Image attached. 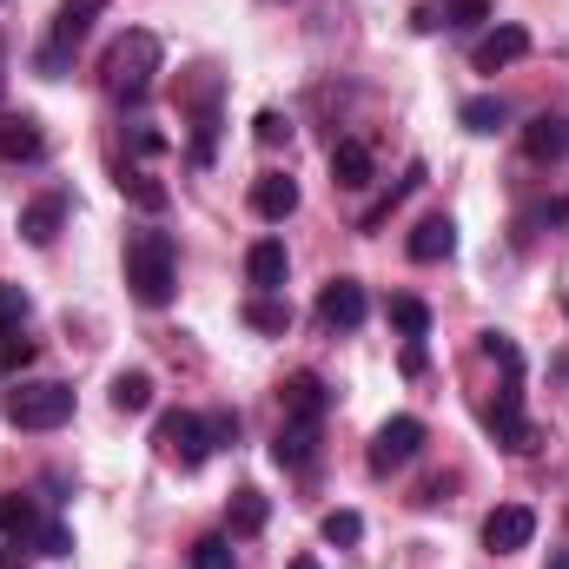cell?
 <instances>
[{"mask_svg":"<svg viewBox=\"0 0 569 569\" xmlns=\"http://www.w3.org/2000/svg\"><path fill=\"white\" fill-rule=\"evenodd\" d=\"M33 543H40L47 557H73V530H67V523H40V530H33Z\"/></svg>","mask_w":569,"mask_h":569,"instance_id":"e575fe53","label":"cell"},{"mask_svg":"<svg viewBox=\"0 0 569 569\" xmlns=\"http://www.w3.org/2000/svg\"><path fill=\"white\" fill-rule=\"evenodd\" d=\"M418 186H425V159H418V166H411V172H405V179H398V186H391V192H385V199H378L371 212H365V219H358V232H371V226H385V219H391V206H398V199H411Z\"/></svg>","mask_w":569,"mask_h":569,"instance_id":"4316f807","label":"cell"},{"mask_svg":"<svg viewBox=\"0 0 569 569\" xmlns=\"http://www.w3.org/2000/svg\"><path fill=\"white\" fill-rule=\"evenodd\" d=\"M284 272H291V259H284L279 239H259V246L246 252V279H252V291H284Z\"/></svg>","mask_w":569,"mask_h":569,"instance_id":"2e32d148","label":"cell"},{"mask_svg":"<svg viewBox=\"0 0 569 569\" xmlns=\"http://www.w3.org/2000/svg\"><path fill=\"white\" fill-rule=\"evenodd\" d=\"M530 537H537V510L530 503H497L483 517V550L490 557H517V550H530Z\"/></svg>","mask_w":569,"mask_h":569,"instance_id":"8992f818","label":"cell"},{"mask_svg":"<svg viewBox=\"0 0 569 569\" xmlns=\"http://www.w3.org/2000/svg\"><path fill=\"white\" fill-rule=\"evenodd\" d=\"M266 523H272L266 490H232V503H226V530H232V537H259Z\"/></svg>","mask_w":569,"mask_h":569,"instance_id":"ffe728a7","label":"cell"},{"mask_svg":"<svg viewBox=\"0 0 569 569\" xmlns=\"http://www.w3.org/2000/svg\"><path fill=\"white\" fill-rule=\"evenodd\" d=\"M411 20H418V33H470L490 20V0H437V7H418Z\"/></svg>","mask_w":569,"mask_h":569,"instance_id":"9c48e42d","label":"cell"},{"mask_svg":"<svg viewBox=\"0 0 569 569\" xmlns=\"http://www.w3.org/2000/svg\"><path fill=\"white\" fill-rule=\"evenodd\" d=\"M279 405H284V418L318 425V418H325V405H331V391H325V378H318V371H291V378L279 385Z\"/></svg>","mask_w":569,"mask_h":569,"instance_id":"7c38bea8","label":"cell"},{"mask_svg":"<svg viewBox=\"0 0 569 569\" xmlns=\"http://www.w3.org/2000/svg\"><path fill=\"white\" fill-rule=\"evenodd\" d=\"M543 226H569V199H550V206L523 212V232H543Z\"/></svg>","mask_w":569,"mask_h":569,"instance_id":"d590c367","label":"cell"},{"mask_svg":"<svg viewBox=\"0 0 569 569\" xmlns=\"http://www.w3.org/2000/svg\"><path fill=\"white\" fill-rule=\"evenodd\" d=\"M120 192H127L140 212H166V186H159L152 172H140V166H120Z\"/></svg>","mask_w":569,"mask_h":569,"instance_id":"484cf974","label":"cell"},{"mask_svg":"<svg viewBox=\"0 0 569 569\" xmlns=\"http://www.w3.org/2000/svg\"><path fill=\"white\" fill-rule=\"evenodd\" d=\"M127 284L152 311L172 305V291H179V246H172V232H133L127 239Z\"/></svg>","mask_w":569,"mask_h":569,"instance_id":"7a4b0ae2","label":"cell"},{"mask_svg":"<svg viewBox=\"0 0 569 569\" xmlns=\"http://www.w3.org/2000/svg\"><path fill=\"white\" fill-rule=\"evenodd\" d=\"M152 450H159L166 463H179V470H199L219 443H212L206 418H192V411H166V418L152 425Z\"/></svg>","mask_w":569,"mask_h":569,"instance_id":"277c9868","label":"cell"},{"mask_svg":"<svg viewBox=\"0 0 569 569\" xmlns=\"http://www.w3.org/2000/svg\"><path fill=\"white\" fill-rule=\"evenodd\" d=\"M550 569H569V550H557V557H550Z\"/></svg>","mask_w":569,"mask_h":569,"instance_id":"60d3db41","label":"cell"},{"mask_svg":"<svg viewBox=\"0 0 569 569\" xmlns=\"http://www.w3.org/2000/svg\"><path fill=\"white\" fill-rule=\"evenodd\" d=\"M483 358H490V365H503V378H517V371H523V351H517L503 331H483Z\"/></svg>","mask_w":569,"mask_h":569,"instance_id":"4dcf8cb0","label":"cell"},{"mask_svg":"<svg viewBox=\"0 0 569 569\" xmlns=\"http://www.w3.org/2000/svg\"><path fill=\"white\" fill-rule=\"evenodd\" d=\"M457 120H463L470 133H503V127H510V107H503V93H477V100L457 107Z\"/></svg>","mask_w":569,"mask_h":569,"instance_id":"7402d4cb","label":"cell"},{"mask_svg":"<svg viewBox=\"0 0 569 569\" xmlns=\"http://www.w3.org/2000/svg\"><path fill=\"white\" fill-rule=\"evenodd\" d=\"M0 569H27V537H13V543L0 550Z\"/></svg>","mask_w":569,"mask_h":569,"instance_id":"ab89813d","label":"cell"},{"mask_svg":"<svg viewBox=\"0 0 569 569\" xmlns=\"http://www.w3.org/2000/svg\"><path fill=\"white\" fill-rule=\"evenodd\" d=\"M418 450H425V425H418V418H391V425H378V437H371V470L391 477V470H405Z\"/></svg>","mask_w":569,"mask_h":569,"instance_id":"52a82bcc","label":"cell"},{"mask_svg":"<svg viewBox=\"0 0 569 569\" xmlns=\"http://www.w3.org/2000/svg\"><path fill=\"white\" fill-rule=\"evenodd\" d=\"M365 318H371V298H365L358 279H331L318 291V325H325V331H358Z\"/></svg>","mask_w":569,"mask_h":569,"instance_id":"ba28073f","label":"cell"},{"mask_svg":"<svg viewBox=\"0 0 569 569\" xmlns=\"http://www.w3.org/2000/svg\"><path fill=\"white\" fill-rule=\"evenodd\" d=\"M378 179V159L365 140H331V186L338 192H365Z\"/></svg>","mask_w":569,"mask_h":569,"instance_id":"8fae6325","label":"cell"},{"mask_svg":"<svg viewBox=\"0 0 569 569\" xmlns=\"http://www.w3.org/2000/svg\"><path fill=\"white\" fill-rule=\"evenodd\" d=\"M252 212L272 219V226H284V219L298 212V179H291V172H259V179H252Z\"/></svg>","mask_w":569,"mask_h":569,"instance_id":"4fadbf2b","label":"cell"},{"mask_svg":"<svg viewBox=\"0 0 569 569\" xmlns=\"http://www.w3.org/2000/svg\"><path fill=\"white\" fill-rule=\"evenodd\" d=\"M246 325L266 331V338H284V331H291V305H284L279 291H259V298L246 305Z\"/></svg>","mask_w":569,"mask_h":569,"instance_id":"603a6c76","label":"cell"},{"mask_svg":"<svg viewBox=\"0 0 569 569\" xmlns=\"http://www.w3.org/2000/svg\"><path fill=\"white\" fill-rule=\"evenodd\" d=\"M450 252H457V226H450L443 212H430L425 226L411 232V259H418V266H437V259H450Z\"/></svg>","mask_w":569,"mask_h":569,"instance_id":"44dd1931","label":"cell"},{"mask_svg":"<svg viewBox=\"0 0 569 569\" xmlns=\"http://www.w3.org/2000/svg\"><path fill=\"white\" fill-rule=\"evenodd\" d=\"M159 60H166L159 33H146V27H127V33L107 47V60H100V87H107L113 100L140 107L146 93H152V80H159Z\"/></svg>","mask_w":569,"mask_h":569,"instance_id":"6da1fadb","label":"cell"},{"mask_svg":"<svg viewBox=\"0 0 569 569\" xmlns=\"http://www.w3.org/2000/svg\"><path fill=\"white\" fill-rule=\"evenodd\" d=\"M483 425H490V437H497L510 457H530V450H537V425L523 418V371H517V378H503V391L490 398Z\"/></svg>","mask_w":569,"mask_h":569,"instance_id":"5b68a950","label":"cell"},{"mask_svg":"<svg viewBox=\"0 0 569 569\" xmlns=\"http://www.w3.org/2000/svg\"><path fill=\"white\" fill-rule=\"evenodd\" d=\"M133 152H146V159H152V152H166V133H159V127H133Z\"/></svg>","mask_w":569,"mask_h":569,"instance_id":"f35d334b","label":"cell"},{"mask_svg":"<svg viewBox=\"0 0 569 569\" xmlns=\"http://www.w3.org/2000/svg\"><path fill=\"white\" fill-rule=\"evenodd\" d=\"M67 60H73V53H67V47H53V40H47V47L33 53V67H40V80H60V73H67Z\"/></svg>","mask_w":569,"mask_h":569,"instance_id":"8d00e7d4","label":"cell"},{"mask_svg":"<svg viewBox=\"0 0 569 569\" xmlns=\"http://www.w3.org/2000/svg\"><path fill=\"white\" fill-rule=\"evenodd\" d=\"M113 411H120V418L152 411V378H146V371H120V378H113Z\"/></svg>","mask_w":569,"mask_h":569,"instance_id":"cb8c5ba5","label":"cell"},{"mask_svg":"<svg viewBox=\"0 0 569 569\" xmlns=\"http://www.w3.org/2000/svg\"><path fill=\"white\" fill-rule=\"evenodd\" d=\"M252 140L266 146V152H279V146H291V120L284 113H259L252 120Z\"/></svg>","mask_w":569,"mask_h":569,"instance_id":"836d02e7","label":"cell"},{"mask_svg":"<svg viewBox=\"0 0 569 569\" xmlns=\"http://www.w3.org/2000/svg\"><path fill=\"white\" fill-rule=\"evenodd\" d=\"M272 463H279V470H305V463H318V425L284 418L279 437H272Z\"/></svg>","mask_w":569,"mask_h":569,"instance_id":"9a60e30c","label":"cell"},{"mask_svg":"<svg viewBox=\"0 0 569 569\" xmlns=\"http://www.w3.org/2000/svg\"><path fill=\"white\" fill-rule=\"evenodd\" d=\"M523 152L530 159H569V120L563 113H537L523 127Z\"/></svg>","mask_w":569,"mask_h":569,"instance_id":"ac0fdd59","label":"cell"},{"mask_svg":"<svg viewBox=\"0 0 569 569\" xmlns=\"http://www.w3.org/2000/svg\"><path fill=\"white\" fill-rule=\"evenodd\" d=\"M0 530H7V537H33V530H40V503H33L27 490H7V497H0Z\"/></svg>","mask_w":569,"mask_h":569,"instance_id":"d4e9b609","label":"cell"},{"mask_svg":"<svg viewBox=\"0 0 569 569\" xmlns=\"http://www.w3.org/2000/svg\"><path fill=\"white\" fill-rule=\"evenodd\" d=\"M60 226H67V192H47V199L20 206V239H27V246H53Z\"/></svg>","mask_w":569,"mask_h":569,"instance_id":"5bb4252c","label":"cell"},{"mask_svg":"<svg viewBox=\"0 0 569 569\" xmlns=\"http://www.w3.org/2000/svg\"><path fill=\"white\" fill-rule=\"evenodd\" d=\"M192 569H232V537H199L192 543Z\"/></svg>","mask_w":569,"mask_h":569,"instance_id":"1f68e13d","label":"cell"},{"mask_svg":"<svg viewBox=\"0 0 569 569\" xmlns=\"http://www.w3.org/2000/svg\"><path fill=\"white\" fill-rule=\"evenodd\" d=\"M291 569H318V563H311V557H305V563H291Z\"/></svg>","mask_w":569,"mask_h":569,"instance_id":"b9f144b4","label":"cell"},{"mask_svg":"<svg viewBox=\"0 0 569 569\" xmlns=\"http://www.w3.org/2000/svg\"><path fill=\"white\" fill-rule=\"evenodd\" d=\"M212 430V443H239V411H219V418H206Z\"/></svg>","mask_w":569,"mask_h":569,"instance_id":"74e56055","label":"cell"},{"mask_svg":"<svg viewBox=\"0 0 569 569\" xmlns=\"http://www.w3.org/2000/svg\"><path fill=\"white\" fill-rule=\"evenodd\" d=\"M523 53H530V33H523V27H490V33L470 47V67H477V73H503V67H517Z\"/></svg>","mask_w":569,"mask_h":569,"instance_id":"30bf717a","label":"cell"},{"mask_svg":"<svg viewBox=\"0 0 569 569\" xmlns=\"http://www.w3.org/2000/svg\"><path fill=\"white\" fill-rule=\"evenodd\" d=\"M27 311H33V298H27L20 284H0V331H20Z\"/></svg>","mask_w":569,"mask_h":569,"instance_id":"d6a6232c","label":"cell"},{"mask_svg":"<svg viewBox=\"0 0 569 569\" xmlns=\"http://www.w3.org/2000/svg\"><path fill=\"white\" fill-rule=\"evenodd\" d=\"M73 418V385H53V378H13L7 391V425L13 430H60Z\"/></svg>","mask_w":569,"mask_h":569,"instance_id":"3957f363","label":"cell"},{"mask_svg":"<svg viewBox=\"0 0 569 569\" xmlns=\"http://www.w3.org/2000/svg\"><path fill=\"white\" fill-rule=\"evenodd\" d=\"M391 325H398L405 338H425L430 331V305L425 298H391Z\"/></svg>","mask_w":569,"mask_h":569,"instance_id":"f546056e","label":"cell"},{"mask_svg":"<svg viewBox=\"0 0 569 569\" xmlns=\"http://www.w3.org/2000/svg\"><path fill=\"white\" fill-rule=\"evenodd\" d=\"M47 152V133L33 113H7L0 120V159H40Z\"/></svg>","mask_w":569,"mask_h":569,"instance_id":"d6986e66","label":"cell"},{"mask_svg":"<svg viewBox=\"0 0 569 569\" xmlns=\"http://www.w3.org/2000/svg\"><path fill=\"white\" fill-rule=\"evenodd\" d=\"M33 351H40V345H33L27 331H0V378L27 371V365H33Z\"/></svg>","mask_w":569,"mask_h":569,"instance_id":"f1b7e54d","label":"cell"},{"mask_svg":"<svg viewBox=\"0 0 569 569\" xmlns=\"http://www.w3.org/2000/svg\"><path fill=\"white\" fill-rule=\"evenodd\" d=\"M318 530H325V543H338V550L365 543V517H358V510H331V517H325Z\"/></svg>","mask_w":569,"mask_h":569,"instance_id":"83f0119b","label":"cell"},{"mask_svg":"<svg viewBox=\"0 0 569 569\" xmlns=\"http://www.w3.org/2000/svg\"><path fill=\"white\" fill-rule=\"evenodd\" d=\"M100 13H107V0H67V7L53 13V47H67V53H73V47L93 33V20H100Z\"/></svg>","mask_w":569,"mask_h":569,"instance_id":"e0dca14e","label":"cell"}]
</instances>
